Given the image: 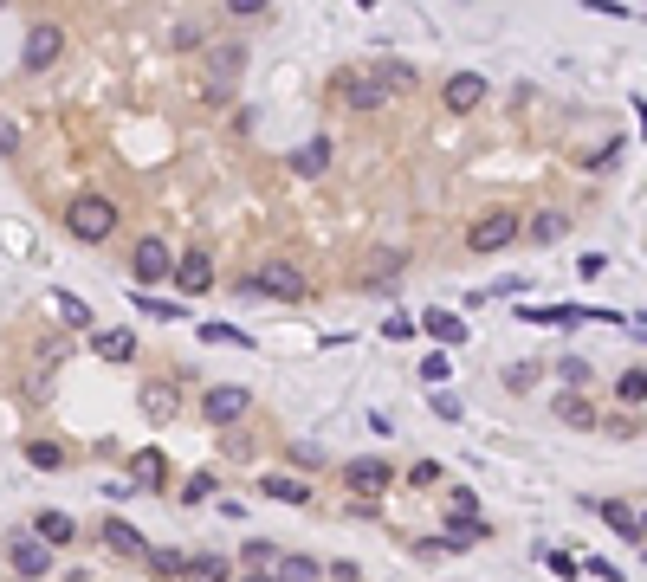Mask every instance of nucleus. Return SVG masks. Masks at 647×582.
Instances as JSON below:
<instances>
[{
  "instance_id": "24",
  "label": "nucleus",
  "mask_w": 647,
  "mask_h": 582,
  "mask_svg": "<svg viewBox=\"0 0 647 582\" xmlns=\"http://www.w3.org/2000/svg\"><path fill=\"white\" fill-rule=\"evenodd\" d=\"M272 570H279L272 582H318V576H324V570H318V563H311V557H279V563H272Z\"/></svg>"
},
{
  "instance_id": "41",
  "label": "nucleus",
  "mask_w": 647,
  "mask_h": 582,
  "mask_svg": "<svg viewBox=\"0 0 647 582\" xmlns=\"http://www.w3.org/2000/svg\"><path fill=\"white\" fill-rule=\"evenodd\" d=\"M382 337H389V343H408V337H415V324H408V317H389V324H382Z\"/></svg>"
},
{
  "instance_id": "8",
  "label": "nucleus",
  "mask_w": 647,
  "mask_h": 582,
  "mask_svg": "<svg viewBox=\"0 0 647 582\" xmlns=\"http://www.w3.org/2000/svg\"><path fill=\"white\" fill-rule=\"evenodd\" d=\"M246 72V46H214V72H208V97H227L233 78Z\"/></svg>"
},
{
  "instance_id": "33",
  "label": "nucleus",
  "mask_w": 647,
  "mask_h": 582,
  "mask_svg": "<svg viewBox=\"0 0 647 582\" xmlns=\"http://www.w3.org/2000/svg\"><path fill=\"white\" fill-rule=\"evenodd\" d=\"M622 156H628V143H622V136H615V143H602L596 156L583 162V169H615V162H622Z\"/></svg>"
},
{
  "instance_id": "38",
  "label": "nucleus",
  "mask_w": 647,
  "mask_h": 582,
  "mask_svg": "<svg viewBox=\"0 0 647 582\" xmlns=\"http://www.w3.org/2000/svg\"><path fill=\"white\" fill-rule=\"evenodd\" d=\"M557 376L570 382V388H583V382H589V363H576V356H563V363H557Z\"/></svg>"
},
{
  "instance_id": "13",
  "label": "nucleus",
  "mask_w": 647,
  "mask_h": 582,
  "mask_svg": "<svg viewBox=\"0 0 647 582\" xmlns=\"http://www.w3.org/2000/svg\"><path fill=\"white\" fill-rule=\"evenodd\" d=\"M13 570L20 576H52V550L33 544V537H13Z\"/></svg>"
},
{
  "instance_id": "7",
  "label": "nucleus",
  "mask_w": 647,
  "mask_h": 582,
  "mask_svg": "<svg viewBox=\"0 0 647 582\" xmlns=\"http://www.w3.org/2000/svg\"><path fill=\"white\" fill-rule=\"evenodd\" d=\"M389 479H395V466H389V460H350V473H343V485H350L356 498H376Z\"/></svg>"
},
{
  "instance_id": "29",
  "label": "nucleus",
  "mask_w": 647,
  "mask_h": 582,
  "mask_svg": "<svg viewBox=\"0 0 647 582\" xmlns=\"http://www.w3.org/2000/svg\"><path fill=\"white\" fill-rule=\"evenodd\" d=\"M615 395H622L628 408H641V401H647V376H641V369H622V382H615Z\"/></svg>"
},
{
  "instance_id": "9",
  "label": "nucleus",
  "mask_w": 647,
  "mask_h": 582,
  "mask_svg": "<svg viewBox=\"0 0 647 582\" xmlns=\"http://www.w3.org/2000/svg\"><path fill=\"white\" fill-rule=\"evenodd\" d=\"M169 279H175V291H182V298L208 291V285H214V266H208V253H188V259H175V266H169Z\"/></svg>"
},
{
  "instance_id": "6",
  "label": "nucleus",
  "mask_w": 647,
  "mask_h": 582,
  "mask_svg": "<svg viewBox=\"0 0 647 582\" xmlns=\"http://www.w3.org/2000/svg\"><path fill=\"white\" fill-rule=\"evenodd\" d=\"M512 240H518V214H486L473 233H466L473 253H499V246H512Z\"/></svg>"
},
{
  "instance_id": "22",
  "label": "nucleus",
  "mask_w": 647,
  "mask_h": 582,
  "mask_svg": "<svg viewBox=\"0 0 647 582\" xmlns=\"http://www.w3.org/2000/svg\"><path fill=\"white\" fill-rule=\"evenodd\" d=\"M324 162H330V143H324V136H311V143L292 156V169L298 175H324Z\"/></svg>"
},
{
  "instance_id": "23",
  "label": "nucleus",
  "mask_w": 647,
  "mask_h": 582,
  "mask_svg": "<svg viewBox=\"0 0 647 582\" xmlns=\"http://www.w3.org/2000/svg\"><path fill=\"white\" fill-rule=\"evenodd\" d=\"M26 460H33L39 473H59V466H65V447H59V440H26Z\"/></svg>"
},
{
  "instance_id": "30",
  "label": "nucleus",
  "mask_w": 647,
  "mask_h": 582,
  "mask_svg": "<svg viewBox=\"0 0 647 582\" xmlns=\"http://www.w3.org/2000/svg\"><path fill=\"white\" fill-rule=\"evenodd\" d=\"M149 570H156V576H182L188 557H182V550H149Z\"/></svg>"
},
{
  "instance_id": "14",
  "label": "nucleus",
  "mask_w": 647,
  "mask_h": 582,
  "mask_svg": "<svg viewBox=\"0 0 647 582\" xmlns=\"http://www.w3.org/2000/svg\"><path fill=\"white\" fill-rule=\"evenodd\" d=\"M104 544L117 550V557H149L143 531H136V524H123V518H104Z\"/></svg>"
},
{
  "instance_id": "39",
  "label": "nucleus",
  "mask_w": 647,
  "mask_h": 582,
  "mask_svg": "<svg viewBox=\"0 0 647 582\" xmlns=\"http://www.w3.org/2000/svg\"><path fill=\"white\" fill-rule=\"evenodd\" d=\"M182 498H188V505H201V498H214V473H201V479H188V485H182Z\"/></svg>"
},
{
  "instance_id": "2",
  "label": "nucleus",
  "mask_w": 647,
  "mask_h": 582,
  "mask_svg": "<svg viewBox=\"0 0 647 582\" xmlns=\"http://www.w3.org/2000/svg\"><path fill=\"white\" fill-rule=\"evenodd\" d=\"M246 291H253V298H285V304H298V298H305V272L285 266V259H272V266H259L253 279H246Z\"/></svg>"
},
{
  "instance_id": "15",
  "label": "nucleus",
  "mask_w": 647,
  "mask_h": 582,
  "mask_svg": "<svg viewBox=\"0 0 647 582\" xmlns=\"http://www.w3.org/2000/svg\"><path fill=\"white\" fill-rule=\"evenodd\" d=\"M91 350H98L104 363H130V356H136V330H98Z\"/></svg>"
},
{
  "instance_id": "19",
  "label": "nucleus",
  "mask_w": 647,
  "mask_h": 582,
  "mask_svg": "<svg viewBox=\"0 0 647 582\" xmlns=\"http://www.w3.org/2000/svg\"><path fill=\"white\" fill-rule=\"evenodd\" d=\"M130 473H136V485H143V492H162L169 466H162V453H136V460H130Z\"/></svg>"
},
{
  "instance_id": "25",
  "label": "nucleus",
  "mask_w": 647,
  "mask_h": 582,
  "mask_svg": "<svg viewBox=\"0 0 647 582\" xmlns=\"http://www.w3.org/2000/svg\"><path fill=\"white\" fill-rule=\"evenodd\" d=\"M421 85V72H415V65H402V59H389V65H382V97H389V91H415Z\"/></svg>"
},
{
  "instance_id": "43",
  "label": "nucleus",
  "mask_w": 647,
  "mask_h": 582,
  "mask_svg": "<svg viewBox=\"0 0 647 582\" xmlns=\"http://www.w3.org/2000/svg\"><path fill=\"white\" fill-rule=\"evenodd\" d=\"M576 272H583V279H602V272H609V253H583V266H576Z\"/></svg>"
},
{
  "instance_id": "44",
  "label": "nucleus",
  "mask_w": 647,
  "mask_h": 582,
  "mask_svg": "<svg viewBox=\"0 0 647 582\" xmlns=\"http://www.w3.org/2000/svg\"><path fill=\"white\" fill-rule=\"evenodd\" d=\"M0 156H20V130L13 123H0Z\"/></svg>"
},
{
  "instance_id": "45",
  "label": "nucleus",
  "mask_w": 647,
  "mask_h": 582,
  "mask_svg": "<svg viewBox=\"0 0 647 582\" xmlns=\"http://www.w3.org/2000/svg\"><path fill=\"white\" fill-rule=\"evenodd\" d=\"M240 582H272V576H240Z\"/></svg>"
},
{
  "instance_id": "11",
  "label": "nucleus",
  "mask_w": 647,
  "mask_h": 582,
  "mask_svg": "<svg viewBox=\"0 0 647 582\" xmlns=\"http://www.w3.org/2000/svg\"><path fill=\"white\" fill-rule=\"evenodd\" d=\"M415 324L428 330L440 350H460V343H466V317H453V311H428V317H415Z\"/></svg>"
},
{
  "instance_id": "20",
  "label": "nucleus",
  "mask_w": 647,
  "mask_h": 582,
  "mask_svg": "<svg viewBox=\"0 0 647 582\" xmlns=\"http://www.w3.org/2000/svg\"><path fill=\"white\" fill-rule=\"evenodd\" d=\"M596 511H602V524H609V531H622L628 544H641V524H635V505H615V498H609V505H596Z\"/></svg>"
},
{
  "instance_id": "31",
  "label": "nucleus",
  "mask_w": 647,
  "mask_h": 582,
  "mask_svg": "<svg viewBox=\"0 0 647 582\" xmlns=\"http://www.w3.org/2000/svg\"><path fill=\"white\" fill-rule=\"evenodd\" d=\"M531 382H538V363H505V388H512V395H525Z\"/></svg>"
},
{
  "instance_id": "32",
  "label": "nucleus",
  "mask_w": 647,
  "mask_h": 582,
  "mask_svg": "<svg viewBox=\"0 0 647 582\" xmlns=\"http://www.w3.org/2000/svg\"><path fill=\"white\" fill-rule=\"evenodd\" d=\"M531 240H538V246L563 240V214H538V220H531Z\"/></svg>"
},
{
  "instance_id": "17",
  "label": "nucleus",
  "mask_w": 647,
  "mask_h": 582,
  "mask_svg": "<svg viewBox=\"0 0 647 582\" xmlns=\"http://www.w3.org/2000/svg\"><path fill=\"white\" fill-rule=\"evenodd\" d=\"M259 492L279 498V505H311V485L305 479H279V473H272V479H259Z\"/></svg>"
},
{
  "instance_id": "37",
  "label": "nucleus",
  "mask_w": 647,
  "mask_h": 582,
  "mask_svg": "<svg viewBox=\"0 0 647 582\" xmlns=\"http://www.w3.org/2000/svg\"><path fill=\"white\" fill-rule=\"evenodd\" d=\"M136 311H143V317H182V311H175V304H156V298H149V291H136Z\"/></svg>"
},
{
  "instance_id": "42",
  "label": "nucleus",
  "mask_w": 647,
  "mask_h": 582,
  "mask_svg": "<svg viewBox=\"0 0 647 582\" xmlns=\"http://www.w3.org/2000/svg\"><path fill=\"white\" fill-rule=\"evenodd\" d=\"M408 485H440V466H434V460H415V473H408Z\"/></svg>"
},
{
  "instance_id": "18",
  "label": "nucleus",
  "mask_w": 647,
  "mask_h": 582,
  "mask_svg": "<svg viewBox=\"0 0 647 582\" xmlns=\"http://www.w3.org/2000/svg\"><path fill=\"white\" fill-rule=\"evenodd\" d=\"M182 576H188V582H233V563L208 550V557H188V570H182Z\"/></svg>"
},
{
  "instance_id": "28",
  "label": "nucleus",
  "mask_w": 647,
  "mask_h": 582,
  "mask_svg": "<svg viewBox=\"0 0 647 582\" xmlns=\"http://www.w3.org/2000/svg\"><path fill=\"white\" fill-rule=\"evenodd\" d=\"M447 376H453L447 350H428V356H421V382H428V388H440V382H447Z\"/></svg>"
},
{
  "instance_id": "36",
  "label": "nucleus",
  "mask_w": 647,
  "mask_h": 582,
  "mask_svg": "<svg viewBox=\"0 0 647 582\" xmlns=\"http://www.w3.org/2000/svg\"><path fill=\"white\" fill-rule=\"evenodd\" d=\"M201 337H208V343H233V350H253V337H240V330H227V324H208Z\"/></svg>"
},
{
  "instance_id": "27",
  "label": "nucleus",
  "mask_w": 647,
  "mask_h": 582,
  "mask_svg": "<svg viewBox=\"0 0 647 582\" xmlns=\"http://www.w3.org/2000/svg\"><path fill=\"white\" fill-rule=\"evenodd\" d=\"M343 91H350L356 110H376L382 104V85H369V78H343Z\"/></svg>"
},
{
  "instance_id": "10",
  "label": "nucleus",
  "mask_w": 647,
  "mask_h": 582,
  "mask_svg": "<svg viewBox=\"0 0 647 582\" xmlns=\"http://www.w3.org/2000/svg\"><path fill=\"white\" fill-rule=\"evenodd\" d=\"M440 97H447V110H479V104H486V78H479V72H453Z\"/></svg>"
},
{
  "instance_id": "40",
  "label": "nucleus",
  "mask_w": 647,
  "mask_h": 582,
  "mask_svg": "<svg viewBox=\"0 0 647 582\" xmlns=\"http://www.w3.org/2000/svg\"><path fill=\"white\" fill-rule=\"evenodd\" d=\"M434 414H440V421H460V401H453L447 388H434Z\"/></svg>"
},
{
  "instance_id": "5",
  "label": "nucleus",
  "mask_w": 647,
  "mask_h": 582,
  "mask_svg": "<svg viewBox=\"0 0 647 582\" xmlns=\"http://www.w3.org/2000/svg\"><path fill=\"white\" fill-rule=\"evenodd\" d=\"M169 266H175V253L149 233V240H136V253H130V272H136V285H162L169 279Z\"/></svg>"
},
{
  "instance_id": "3",
  "label": "nucleus",
  "mask_w": 647,
  "mask_h": 582,
  "mask_svg": "<svg viewBox=\"0 0 647 582\" xmlns=\"http://www.w3.org/2000/svg\"><path fill=\"white\" fill-rule=\"evenodd\" d=\"M246 408H253V395H246V388H208V395H201V421L208 427H233V421H246Z\"/></svg>"
},
{
  "instance_id": "1",
  "label": "nucleus",
  "mask_w": 647,
  "mask_h": 582,
  "mask_svg": "<svg viewBox=\"0 0 647 582\" xmlns=\"http://www.w3.org/2000/svg\"><path fill=\"white\" fill-rule=\"evenodd\" d=\"M117 201L110 194H78L72 207H65V227H72V240H85V246H104L110 233H117Z\"/></svg>"
},
{
  "instance_id": "26",
  "label": "nucleus",
  "mask_w": 647,
  "mask_h": 582,
  "mask_svg": "<svg viewBox=\"0 0 647 582\" xmlns=\"http://www.w3.org/2000/svg\"><path fill=\"white\" fill-rule=\"evenodd\" d=\"M240 557H246V570H253V576H266L272 563H279V550H272L266 537H246V550H240Z\"/></svg>"
},
{
  "instance_id": "12",
  "label": "nucleus",
  "mask_w": 647,
  "mask_h": 582,
  "mask_svg": "<svg viewBox=\"0 0 647 582\" xmlns=\"http://www.w3.org/2000/svg\"><path fill=\"white\" fill-rule=\"evenodd\" d=\"M72 537H78V524L65 518V511H39V518H33V544L59 550V544H72Z\"/></svg>"
},
{
  "instance_id": "34",
  "label": "nucleus",
  "mask_w": 647,
  "mask_h": 582,
  "mask_svg": "<svg viewBox=\"0 0 647 582\" xmlns=\"http://www.w3.org/2000/svg\"><path fill=\"white\" fill-rule=\"evenodd\" d=\"M447 511H453V524H460V518H473V511H479V498L466 492V485H453V492H447Z\"/></svg>"
},
{
  "instance_id": "21",
  "label": "nucleus",
  "mask_w": 647,
  "mask_h": 582,
  "mask_svg": "<svg viewBox=\"0 0 647 582\" xmlns=\"http://www.w3.org/2000/svg\"><path fill=\"white\" fill-rule=\"evenodd\" d=\"M143 414H149V421H169V414H175V388L169 382H149L143 388Z\"/></svg>"
},
{
  "instance_id": "16",
  "label": "nucleus",
  "mask_w": 647,
  "mask_h": 582,
  "mask_svg": "<svg viewBox=\"0 0 647 582\" xmlns=\"http://www.w3.org/2000/svg\"><path fill=\"white\" fill-rule=\"evenodd\" d=\"M52 311H59V324H72V330H91V304L78 298V291H52Z\"/></svg>"
},
{
  "instance_id": "35",
  "label": "nucleus",
  "mask_w": 647,
  "mask_h": 582,
  "mask_svg": "<svg viewBox=\"0 0 647 582\" xmlns=\"http://www.w3.org/2000/svg\"><path fill=\"white\" fill-rule=\"evenodd\" d=\"M557 421H570V427H589V421H596V414H589V408H583V401H576V395H563V401H557Z\"/></svg>"
},
{
  "instance_id": "4",
  "label": "nucleus",
  "mask_w": 647,
  "mask_h": 582,
  "mask_svg": "<svg viewBox=\"0 0 647 582\" xmlns=\"http://www.w3.org/2000/svg\"><path fill=\"white\" fill-rule=\"evenodd\" d=\"M59 52H65V33L52 20H39L33 33H26V52H20V65L26 72H52V65H59Z\"/></svg>"
}]
</instances>
